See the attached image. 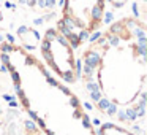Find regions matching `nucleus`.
<instances>
[{"mask_svg": "<svg viewBox=\"0 0 147 135\" xmlns=\"http://www.w3.org/2000/svg\"><path fill=\"white\" fill-rule=\"evenodd\" d=\"M100 35H101V33H100V32H96V33H93V35H92V37H90V40H92V42H96V40H98V38H100Z\"/></svg>", "mask_w": 147, "mask_h": 135, "instance_id": "ddd939ff", "label": "nucleus"}, {"mask_svg": "<svg viewBox=\"0 0 147 135\" xmlns=\"http://www.w3.org/2000/svg\"><path fill=\"white\" fill-rule=\"evenodd\" d=\"M63 18H68L74 27L95 32L105 18L106 0H63Z\"/></svg>", "mask_w": 147, "mask_h": 135, "instance_id": "f257e3e1", "label": "nucleus"}, {"mask_svg": "<svg viewBox=\"0 0 147 135\" xmlns=\"http://www.w3.org/2000/svg\"><path fill=\"white\" fill-rule=\"evenodd\" d=\"M26 129H27V132H30V134H33V132L38 130L36 125H35V122H32V121H26Z\"/></svg>", "mask_w": 147, "mask_h": 135, "instance_id": "7ed1b4c3", "label": "nucleus"}, {"mask_svg": "<svg viewBox=\"0 0 147 135\" xmlns=\"http://www.w3.org/2000/svg\"><path fill=\"white\" fill-rule=\"evenodd\" d=\"M115 113H117V116H119L120 121H125V119H127V115H125L123 111H115Z\"/></svg>", "mask_w": 147, "mask_h": 135, "instance_id": "9b49d317", "label": "nucleus"}, {"mask_svg": "<svg viewBox=\"0 0 147 135\" xmlns=\"http://www.w3.org/2000/svg\"><path fill=\"white\" fill-rule=\"evenodd\" d=\"M70 103L74 106V108H79V100H78L74 95H71V99H70Z\"/></svg>", "mask_w": 147, "mask_h": 135, "instance_id": "6e6552de", "label": "nucleus"}, {"mask_svg": "<svg viewBox=\"0 0 147 135\" xmlns=\"http://www.w3.org/2000/svg\"><path fill=\"white\" fill-rule=\"evenodd\" d=\"M125 115H127V118H128V119H131V121H134V119L138 118V113H136V110H133V108H128Z\"/></svg>", "mask_w": 147, "mask_h": 135, "instance_id": "39448f33", "label": "nucleus"}, {"mask_svg": "<svg viewBox=\"0 0 147 135\" xmlns=\"http://www.w3.org/2000/svg\"><path fill=\"white\" fill-rule=\"evenodd\" d=\"M90 99H92L93 102H98V100L101 99V94H100V91H92V92H90Z\"/></svg>", "mask_w": 147, "mask_h": 135, "instance_id": "423d86ee", "label": "nucleus"}, {"mask_svg": "<svg viewBox=\"0 0 147 135\" xmlns=\"http://www.w3.org/2000/svg\"><path fill=\"white\" fill-rule=\"evenodd\" d=\"M115 111H117V106L109 102L108 106H106V110H105V113H108V115H115Z\"/></svg>", "mask_w": 147, "mask_h": 135, "instance_id": "20e7f679", "label": "nucleus"}, {"mask_svg": "<svg viewBox=\"0 0 147 135\" xmlns=\"http://www.w3.org/2000/svg\"><path fill=\"white\" fill-rule=\"evenodd\" d=\"M100 124H101V121H100L98 118H95V119H93V125H100Z\"/></svg>", "mask_w": 147, "mask_h": 135, "instance_id": "4468645a", "label": "nucleus"}, {"mask_svg": "<svg viewBox=\"0 0 147 135\" xmlns=\"http://www.w3.org/2000/svg\"><path fill=\"white\" fill-rule=\"evenodd\" d=\"M86 87L90 91V92H92V91H98V86H96L95 83H92V81H89V83L86 84Z\"/></svg>", "mask_w": 147, "mask_h": 135, "instance_id": "0eeeda50", "label": "nucleus"}, {"mask_svg": "<svg viewBox=\"0 0 147 135\" xmlns=\"http://www.w3.org/2000/svg\"><path fill=\"white\" fill-rule=\"evenodd\" d=\"M57 87H59V89H62V92H63V94H67V95H70V89H68V87L62 86V84H57Z\"/></svg>", "mask_w": 147, "mask_h": 135, "instance_id": "9d476101", "label": "nucleus"}, {"mask_svg": "<svg viewBox=\"0 0 147 135\" xmlns=\"http://www.w3.org/2000/svg\"><path fill=\"white\" fill-rule=\"evenodd\" d=\"M108 103H109V97H101V99L98 100V108L101 110V111H105Z\"/></svg>", "mask_w": 147, "mask_h": 135, "instance_id": "f03ea898", "label": "nucleus"}, {"mask_svg": "<svg viewBox=\"0 0 147 135\" xmlns=\"http://www.w3.org/2000/svg\"><path fill=\"white\" fill-rule=\"evenodd\" d=\"M11 49H13V46H11V45H3V46H2V51H3V52L11 51Z\"/></svg>", "mask_w": 147, "mask_h": 135, "instance_id": "f8f14e48", "label": "nucleus"}, {"mask_svg": "<svg viewBox=\"0 0 147 135\" xmlns=\"http://www.w3.org/2000/svg\"><path fill=\"white\" fill-rule=\"evenodd\" d=\"M11 78H13V81H14V83H16V84H19V73H18V72H11Z\"/></svg>", "mask_w": 147, "mask_h": 135, "instance_id": "1a4fd4ad", "label": "nucleus"}]
</instances>
